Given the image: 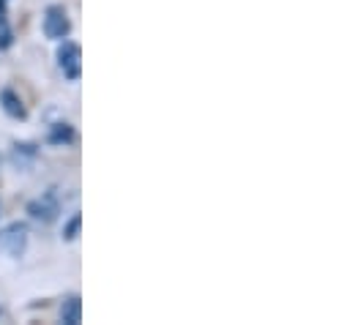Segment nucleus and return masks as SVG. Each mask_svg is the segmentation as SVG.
Instances as JSON below:
<instances>
[{"label": "nucleus", "instance_id": "f257e3e1", "mask_svg": "<svg viewBox=\"0 0 353 325\" xmlns=\"http://www.w3.org/2000/svg\"><path fill=\"white\" fill-rule=\"evenodd\" d=\"M28 213L41 222V224H52L61 213V200H58V189H47L39 200H30L28 202Z\"/></svg>", "mask_w": 353, "mask_h": 325}, {"label": "nucleus", "instance_id": "f03ea898", "mask_svg": "<svg viewBox=\"0 0 353 325\" xmlns=\"http://www.w3.org/2000/svg\"><path fill=\"white\" fill-rule=\"evenodd\" d=\"M72 33V19L63 6H50L44 11V36L52 41H63Z\"/></svg>", "mask_w": 353, "mask_h": 325}, {"label": "nucleus", "instance_id": "7ed1b4c3", "mask_svg": "<svg viewBox=\"0 0 353 325\" xmlns=\"http://www.w3.org/2000/svg\"><path fill=\"white\" fill-rule=\"evenodd\" d=\"M25 246H28V224L14 222V224H8L0 233V249L8 251L11 257H22L25 254Z\"/></svg>", "mask_w": 353, "mask_h": 325}, {"label": "nucleus", "instance_id": "20e7f679", "mask_svg": "<svg viewBox=\"0 0 353 325\" xmlns=\"http://www.w3.org/2000/svg\"><path fill=\"white\" fill-rule=\"evenodd\" d=\"M80 61H83L80 47H77L74 41H63L61 50H58V63H61L66 80H72V82L80 80V72H83V63H80Z\"/></svg>", "mask_w": 353, "mask_h": 325}, {"label": "nucleus", "instance_id": "39448f33", "mask_svg": "<svg viewBox=\"0 0 353 325\" xmlns=\"http://www.w3.org/2000/svg\"><path fill=\"white\" fill-rule=\"evenodd\" d=\"M0 107H3V112H6L8 118H14V120H28V107L22 104V98H19L11 87H3V90H0Z\"/></svg>", "mask_w": 353, "mask_h": 325}, {"label": "nucleus", "instance_id": "423d86ee", "mask_svg": "<svg viewBox=\"0 0 353 325\" xmlns=\"http://www.w3.org/2000/svg\"><path fill=\"white\" fill-rule=\"evenodd\" d=\"M39 159V145L36 143H14L11 145V164L19 169H30Z\"/></svg>", "mask_w": 353, "mask_h": 325}, {"label": "nucleus", "instance_id": "0eeeda50", "mask_svg": "<svg viewBox=\"0 0 353 325\" xmlns=\"http://www.w3.org/2000/svg\"><path fill=\"white\" fill-rule=\"evenodd\" d=\"M80 320H83V301H80V295L63 298V304H61V323L80 325Z\"/></svg>", "mask_w": 353, "mask_h": 325}, {"label": "nucleus", "instance_id": "6e6552de", "mask_svg": "<svg viewBox=\"0 0 353 325\" xmlns=\"http://www.w3.org/2000/svg\"><path fill=\"white\" fill-rule=\"evenodd\" d=\"M47 143L55 145V148H66L74 143V126L72 123H55L47 134Z\"/></svg>", "mask_w": 353, "mask_h": 325}, {"label": "nucleus", "instance_id": "1a4fd4ad", "mask_svg": "<svg viewBox=\"0 0 353 325\" xmlns=\"http://www.w3.org/2000/svg\"><path fill=\"white\" fill-rule=\"evenodd\" d=\"M80 224H83V216H80V213H74V216L63 224V241H74V238L80 235Z\"/></svg>", "mask_w": 353, "mask_h": 325}, {"label": "nucleus", "instance_id": "9d476101", "mask_svg": "<svg viewBox=\"0 0 353 325\" xmlns=\"http://www.w3.org/2000/svg\"><path fill=\"white\" fill-rule=\"evenodd\" d=\"M11 41H14V36H11L8 25L3 22V25H0V50H8V47H11Z\"/></svg>", "mask_w": 353, "mask_h": 325}, {"label": "nucleus", "instance_id": "9b49d317", "mask_svg": "<svg viewBox=\"0 0 353 325\" xmlns=\"http://www.w3.org/2000/svg\"><path fill=\"white\" fill-rule=\"evenodd\" d=\"M6 22V0H0V25Z\"/></svg>", "mask_w": 353, "mask_h": 325}]
</instances>
